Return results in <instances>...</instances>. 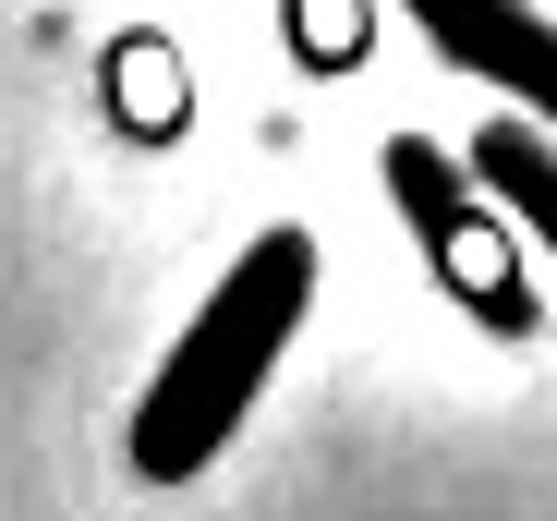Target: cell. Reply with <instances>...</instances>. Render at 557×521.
<instances>
[{
	"label": "cell",
	"mask_w": 557,
	"mask_h": 521,
	"mask_svg": "<svg viewBox=\"0 0 557 521\" xmlns=\"http://www.w3.org/2000/svg\"><path fill=\"white\" fill-rule=\"evenodd\" d=\"M304 315H315V231H255L231 268L207 280V303H195V327L158 352V376H146V400H134V473L146 485H195L231 437H243V412H255V388L278 376V352L304 339Z\"/></svg>",
	"instance_id": "6da1fadb"
},
{
	"label": "cell",
	"mask_w": 557,
	"mask_h": 521,
	"mask_svg": "<svg viewBox=\"0 0 557 521\" xmlns=\"http://www.w3.org/2000/svg\"><path fill=\"white\" fill-rule=\"evenodd\" d=\"M376 183H388V207H400V219L424 231L436 280H448L460 303H473V315L521 327V280H509V231H497V195L473 183V158H448V146H424V134H388Z\"/></svg>",
	"instance_id": "7a4b0ae2"
},
{
	"label": "cell",
	"mask_w": 557,
	"mask_h": 521,
	"mask_svg": "<svg viewBox=\"0 0 557 521\" xmlns=\"http://www.w3.org/2000/svg\"><path fill=\"white\" fill-rule=\"evenodd\" d=\"M400 13L424 25L436 61H460L473 85H497L509 110H533L557 134V25L533 13V0H400Z\"/></svg>",
	"instance_id": "3957f363"
},
{
	"label": "cell",
	"mask_w": 557,
	"mask_h": 521,
	"mask_svg": "<svg viewBox=\"0 0 557 521\" xmlns=\"http://www.w3.org/2000/svg\"><path fill=\"white\" fill-rule=\"evenodd\" d=\"M460 158H473V183H485V195H497V207H509V219L557 255V134H545L533 110H497Z\"/></svg>",
	"instance_id": "277c9868"
}]
</instances>
